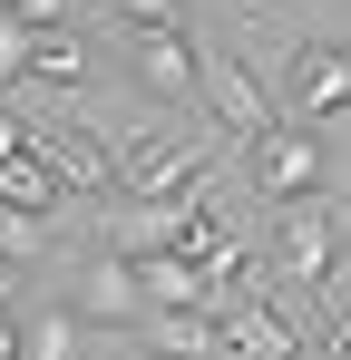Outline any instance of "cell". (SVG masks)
Wrapping results in <instances>:
<instances>
[{
  "mask_svg": "<svg viewBox=\"0 0 351 360\" xmlns=\"http://www.w3.org/2000/svg\"><path fill=\"white\" fill-rule=\"evenodd\" d=\"M30 78L39 88H88V39L78 30H39L30 39Z\"/></svg>",
  "mask_w": 351,
  "mask_h": 360,
  "instance_id": "ba28073f",
  "label": "cell"
},
{
  "mask_svg": "<svg viewBox=\"0 0 351 360\" xmlns=\"http://www.w3.org/2000/svg\"><path fill=\"white\" fill-rule=\"evenodd\" d=\"M0 360H20V321L10 311H0Z\"/></svg>",
  "mask_w": 351,
  "mask_h": 360,
  "instance_id": "8fae6325",
  "label": "cell"
},
{
  "mask_svg": "<svg viewBox=\"0 0 351 360\" xmlns=\"http://www.w3.org/2000/svg\"><path fill=\"white\" fill-rule=\"evenodd\" d=\"M205 176H215V146H185V136H137L127 156H117V205H166V185L176 195H205Z\"/></svg>",
  "mask_w": 351,
  "mask_h": 360,
  "instance_id": "7a4b0ae2",
  "label": "cell"
},
{
  "mask_svg": "<svg viewBox=\"0 0 351 360\" xmlns=\"http://www.w3.org/2000/svg\"><path fill=\"white\" fill-rule=\"evenodd\" d=\"M88 331H147V283H137V263H117V253H98L88 273H78V302H68Z\"/></svg>",
  "mask_w": 351,
  "mask_h": 360,
  "instance_id": "277c9868",
  "label": "cell"
},
{
  "mask_svg": "<svg viewBox=\"0 0 351 360\" xmlns=\"http://www.w3.org/2000/svg\"><path fill=\"white\" fill-rule=\"evenodd\" d=\"M127 68H137V88L156 108H176V98H195L205 49H195V30H147V39H127Z\"/></svg>",
  "mask_w": 351,
  "mask_h": 360,
  "instance_id": "8992f818",
  "label": "cell"
},
{
  "mask_svg": "<svg viewBox=\"0 0 351 360\" xmlns=\"http://www.w3.org/2000/svg\"><path fill=\"white\" fill-rule=\"evenodd\" d=\"M127 360H156V351H127Z\"/></svg>",
  "mask_w": 351,
  "mask_h": 360,
  "instance_id": "7c38bea8",
  "label": "cell"
},
{
  "mask_svg": "<svg viewBox=\"0 0 351 360\" xmlns=\"http://www.w3.org/2000/svg\"><path fill=\"white\" fill-rule=\"evenodd\" d=\"M283 98H292V117L312 127V117H342L351 108V49L342 39H302L283 68Z\"/></svg>",
  "mask_w": 351,
  "mask_h": 360,
  "instance_id": "5b68a950",
  "label": "cell"
},
{
  "mask_svg": "<svg viewBox=\"0 0 351 360\" xmlns=\"http://www.w3.org/2000/svg\"><path fill=\"white\" fill-rule=\"evenodd\" d=\"M98 20L127 30V39H147V30H185V0H98Z\"/></svg>",
  "mask_w": 351,
  "mask_h": 360,
  "instance_id": "30bf717a",
  "label": "cell"
},
{
  "mask_svg": "<svg viewBox=\"0 0 351 360\" xmlns=\"http://www.w3.org/2000/svg\"><path fill=\"white\" fill-rule=\"evenodd\" d=\"M273 253H283V273L302 283V292L332 302V273H342V214H332V205H292V214H273Z\"/></svg>",
  "mask_w": 351,
  "mask_h": 360,
  "instance_id": "3957f363",
  "label": "cell"
},
{
  "mask_svg": "<svg viewBox=\"0 0 351 360\" xmlns=\"http://www.w3.org/2000/svg\"><path fill=\"white\" fill-rule=\"evenodd\" d=\"M195 98H205V117L225 127L234 146H254V136H273V98L244 78V59H205V78H195Z\"/></svg>",
  "mask_w": 351,
  "mask_h": 360,
  "instance_id": "52a82bcc",
  "label": "cell"
},
{
  "mask_svg": "<svg viewBox=\"0 0 351 360\" xmlns=\"http://www.w3.org/2000/svg\"><path fill=\"white\" fill-rule=\"evenodd\" d=\"M20 360H78V311L58 302L39 321H20Z\"/></svg>",
  "mask_w": 351,
  "mask_h": 360,
  "instance_id": "9c48e42d",
  "label": "cell"
},
{
  "mask_svg": "<svg viewBox=\"0 0 351 360\" xmlns=\"http://www.w3.org/2000/svg\"><path fill=\"white\" fill-rule=\"evenodd\" d=\"M244 176H254V195H264L273 214L322 205V185H332V146H322V127L273 117V136H254V146H244Z\"/></svg>",
  "mask_w": 351,
  "mask_h": 360,
  "instance_id": "6da1fadb",
  "label": "cell"
}]
</instances>
